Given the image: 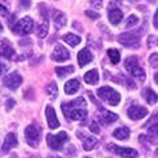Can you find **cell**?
I'll return each mask as SVG.
<instances>
[{
  "instance_id": "obj_1",
  "label": "cell",
  "mask_w": 158,
  "mask_h": 158,
  "mask_svg": "<svg viewBox=\"0 0 158 158\" xmlns=\"http://www.w3.org/2000/svg\"><path fill=\"white\" fill-rule=\"evenodd\" d=\"M62 111L64 117L70 121H82L86 119L87 111H86V101L83 97H79L73 102L62 105Z\"/></svg>"
},
{
  "instance_id": "obj_2",
  "label": "cell",
  "mask_w": 158,
  "mask_h": 158,
  "mask_svg": "<svg viewBox=\"0 0 158 158\" xmlns=\"http://www.w3.org/2000/svg\"><path fill=\"white\" fill-rule=\"evenodd\" d=\"M97 94H98V97L102 98L105 102H107V103L111 105V106H117L121 102L119 93H117L115 90L111 89V87H109V86H105V87L98 89Z\"/></svg>"
},
{
  "instance_id": "obj_3",
  "label": "cell",
  "mask_w": 158,
  "mask_h": 158,
  "mask_svg": "<svg viewBox=\"0 0 158 158\" xmlns=\"http://www.w3.org/2000/svg\"><path fill=\"white\" fill-rule=\"evenodd\" d=\"M125 67H126V70H127L135 79H138L139 82H143L145 81V71L142 70L139 66H138V59L135 56L126 58Z\"/></svg>"
},
{
  "instance_id": "obj_4",
  "label": "cell",
  "mask_w": 158,
  "mask_h": 158,
  "mask_svg": "<svg viewBox=\"0 0 158 158\" xmlns=\"http://www.w3.org/2000/svg\"><path fill=\"white\" fill-rule=\"evenodd\" d=\"M24 134H26V139H27V142H28V145L32 146V148H36L39 141H40L42 129L39 127L38 125L32 123V125H30V126L26 127Z\"/></svg>"
},
{
  "instance_id": "obj_5",
  "label": "cell",
  "mask_w": 158,
  "mask_h": 158,
  "mask_svg": "<svg viewBox=\"0 0 158 158\" xmlns=\"http://www.w3.org/2000/svg\"><path fill=\"white\" fill-rule=\"evenodd\" d=\"M67 139L69 135L64 131H60L59 134H47V143L52 150H62Z\"/></svg>"
},
{
  "instance_id": "obj_6",
  "label": "cell",
  "mask_w": 158,
  "mask_h": 158,
  "mask_svg": "<svg viewBox=\"0 0 158 158\" xmlns=\"http://www.w3.org/2000/svg\"><path fill=\"white\" fill-rule=\"evenodd\" d=\"M34 28V20L30 16L20 19L16 24L14 26V32L19 35H28Z\"/></svg>"
},
{
  "instance_id": "obj_7",
  "label": "cell",
  "mask_w": 158,
  "mask_h": 158,
  "mask_svg": "<svg viewBox=\"0 0 158 158\" xmlns=\"http://www.w3.org/2000/svg\"><path fill=\"white\" fill-rule=\"evenodd\" d=\"M118 42L126 47H131V48H137L139 47V36L133 32H125L118 36Z\"/></svg>"
},
{
  "instance_id": "obj_8",
  "label": "cell",
  "mask_w": 158,
  "mask_h": 158,
  "mask_svg": "<svg viewBox=\"0 0 158 158\" xmlns=\"http://www.w3.org/2000/svg\"><path fill=\"white\" fill-rule=\"evenodd\" d=\"M109 149L113 150L118 157H122V158H137L138 157L137 150L130 149V148H121V146H115L111 143V145H109Z\"/></svg>"
},
{
  "instance_id": "obj_9",
  "label": "cell",
  "mask_w": 158,
  "mask_h": 158,
  "mask_svg": "<svg viewBox=\"0 0 158 158\" xmlns=\"http://www.w3.org/2000/svg\"><path fill=\"white\" fill-rule=\"evenodd\" d=\"M148 109L146 107H142V106H137V105H133L131 107H129L127 110V115L130 119L133 121H138V119H142L148 115Z\"/></svg>"
},
{
  "instance_id": "obj_10",
  "label": "cell",
  "mask_w": 158,
  "mask_h": 158,
  "mask_svg": "<svg viewBox=\"0 0 158 158\" xmlns=\"http://www.w3.org/2000/svg\"><path fill=\"white\" fill-rule=\"evenodd\" d=\"M22 82H23V79H22L20 75H19L18 73H12V74L7 75V77L4 78L3 83H4L6 87H8L11 90H16L19 86L22 85Z\"/></svg>"
},
{
  "instance_id": "obj_11",
  "label": "cell",
  "mask_w": 158,
  "mask_h": 158,
  "mask_svg": "<svg viewBox=\"0 0 158 158\" xmlns=\"http://www.w3.org/2000/svg\"><path fill=\"white\" fill-rule=\"evenodd\" d=\"M69 58H70L69 50L64 48L62 44H56V47H55V50H54V52L51 54V59H52L54 62H64Z\"/></svg>"
},
{
  "instance_id": "obj_12",
  "label": "cell",
  "mask_w": 158,
  "mask_h": 158,
  "mask_svg": "<svg viewBox=\"0 0 158 158\" xmlns=\"http://www.w3.org/2000/svg\"><path fill=\"white\" fill-rule=\"evenodd\" d=\"M78 137L83 141V149L87 150V152L93 150L94 148H95V145H98V139L95 137H93V135H87V134H83V133L78 131Z\"/></svg>"
},
{
  "instance_id": "obj_13",
  "label": "cell",
  "mask_w": 158,
  "mask_h": 158,
  "mask_svg": "<svg viewBox=\"0 0 158 158\" xmlns=\"http://www.w3.org/2000/svg\"><path fill=\"white\" fill-rule=\"evenodd\" d=\"M18 145V138H16V134L14 133H10L7 134L6 139H4V143L2 146V152L3 153H8L11 149L15 148V146Z\"/></svg>"
},
{
  "instance_id": "obj_14",
  "label": "cell",
  "mask_w": 158,
  "mask_h": 158,
  "mask_svg": "<svg viewBox=\"0 0 158 158\" xmlns=\"http://www.w3.org/2000/svg\"><path fill=\"white\" fill-rule=\"evenodd\" d=\"M46 117H47L48 126L51 129H56L59 126V121L56 118V114H55V110L51 107V106H47V107H46Z\"/></svg>"
},
{
  "instance_id": "obj_15",
  "label": "cell",
  "mask_w": 158,
  "mask_h": 158,
  "mask_svg": "<svg viewBox=\"0 0 158 158\" xmlns=\"http://www.w3.org/2000/svg\"><path fill=\"white\" fill-rule=\"evenodd\" d=\"M93 60V54L90 52V50L83 48L82 51H79L78 54V63L81 67H85L86 64H89Z\"/></svg>"
},
{
  "instance_id": "obj_16",
  "label": "cell",
  "mask_w": 158,
  "mask_h": 158,
  "mask_svg": "<svg viewBox=\"0 0 158 158\" xmlns=\"http://www.w3.org/2000/svg\"><path fill=\"white\" fill-rule=\"evenodd\" d=\"M122 18H123V14H122V11L119 8H110V11H109V20H110L111 24H114V26L119 24Z\"/></svg>"
},
{
  "instance_id": "obj_17",
  "label": "cell",
  "mask_w": 158,
  "mask_h": 158,
  "mask_svg": "<svg viewBox=\"0 0 158 158\" xmlns=\"http://www.w3.org/2000/svg\"><path fill=\"white\" fill-rule=\"evenodd\" d=\"M99 119L102 123L105 125H109V123H113L118 119V115L115 113H111V111H107V110H102L101 111V115H99Z\"/></svg>"
},
{
  "instance_id": "obj_18",
  "label": "cell",
  "mask_w": 158,
  "mask_h": 158,
  "mask_svg": "<svg viewBox=\"0 0 158 158\" xmlns=\"http://www.w3.org/2000/svg\"><path fill=\"white\" fill-rule=\"evenodd\" d=\"M99 81V74H98V70H90L85 74V82L89 85H95Z\"/></svg>"
},
{
  "instance_id": "obj_19",
  "label": "cell",
  "mask_w": 158,
  "mask_h": 158,
  "mask_svg": "<svg viewBox=\"0 0 158 158\" xmlns=\"http://www.w3.org/2000/svg\"><path fill=\"white\" fill-rule=\"evenodd\" d=\"M79 90V82L78 79H70L69 82H66L64 85V91L66 94H69V95H71V94H75Z\"/></svg>"
},
{
  "instance_id": "obj_20",
  "label": "cell",
  "mask_w": 158,
  "mask_h": 158,
  "mask_svg": "<svg viewBox=\"0 0 158 158\" xmlns=\"http://www.w3.org/2000/svg\"><path fill=\"white\" fill-rule=\"evenodd\" d=\"M14 54H15V51H14L12 47L8 44V43H3V44L0 46V56H4L7 59H11L14 56Z\"/></svg>"
},
{
  "instance_id": "obj_21",
  "label": "cell",
  "mask_w": 158,
  "mask_h": 158,
  "mask_svg": "<svg viewBox=\"0 0 158 158\" xmlns=\"http://www.w3.org/2000/svg\"><path fill=\"white\" fill-rule=\"evenodd\" d=\"M63 40H64L66 43H69L70 46L75 47V46H78L79 43H81L82 39L79 38L78 35H74V34H66L64 36H63Z\"/></svg>"
},
{
  "instance_id": "obj_22",
  "label": "cell",
  "mask_w": 158,
  "mask_h": 158,
  "mask_svg": "<svg viewBox=\"0 0 158 158\" xmlns=\"http://www.w3.org/2000/svg\"><path fill=\"white\" fill-rule=\"evenodd\" d=\"M66 16L63 15L62 12H59V11H55L54 12V23L55 26L58 27V28H60V27H63L66 24Z\"/></svg>"
},
{
  "instance_id": "obj_23",
  "label": "cell",
  "mask_w": 158,
  "mask_h": 158,
  "mask_svg": "<svg viewBox=\"0 0 158 158\" xmlns=\"http://www.w3.org/2000/svg\"><path fill=\"white\" fill-rule=\"evenodd\" d=\"M143 95H145L146 101H148L150 105H154V103H157V102H158V95L153 91L152 89H146L143 91Z\"/></svg>"
},
{
  "instance_id": "obj_24",
  "label": "cell",
  "mask_w": 158,
  "mask_h": 158,
  "mask_svg": "<svg viewBox=\"0 0 158 158\" xmlns=\"http://www.w3.org/2000/svg\"><path fill=\"white\" fill-rule=\"evenodd\" d=\"M55 73H56L58 77L60 78H64L66 75L69 74H73L74 73V67L73 66H66V67H56L55 69Z\"/></svg>"
},
{
  "instance_id": "obj_25",
  "label": "cell",
  "mask_w": 158,
  "mask_h": 158,
  "mask_svg": "<svg viewBox=\"0 0 158 158\" xmlns=\"http://www.w3.org/2000/svg\"><path fill=\"white\" fill-rule=\"evenodd\" d=\"M36 32H38L39 38H44L47 35V32H48V20H47V19H44V22L40 23V24L38 26Z\"/></svg>"
},
{
  "instance_id": "obj_26",
  "label": "cell",
  "mask_w": 158,
  "mask_h": 158,
  "mask_svg": "<svg viewBox=\"0 0 158 158\" xmlns=\"http://www.w3.org/2000/svg\"><path fill=\"white\" fill-rule=\"evenodd\" d=\"M129 134H130V130L127 127H119L114 131V137L117 139H126L129 137Z\"/></svg>"
},
{
  "instance_id": "obj_27",
  "label": "cell",
  "mask_w": 158,
  "mask_h": 158,
  "mask_svg": "<svg viewBox=\"0 0 158 158\" xmlns=\"http://www.w3.org/2000/svg\"><path fill=\"white\" fill-rule=\"evenodd\" d=\"M107 55H109V58H110V60H111L113 64H117V63L119 62V59H121V54L118 52L117 50H114V48L107 50Z\"/></svg>"
},
{
  "instance_id": "obj_28",
  "label": "cell",
  "mask_w": 158,
  "mask_h": 158,
  "mask_svg": "<svg viewBox=\"0 0 158 158\" xmlns=\"http://www.w3.org/2000/svg\"><path fill=\"white\" fill-rule=\"evenodd\" d=\"M47 94H48L50 97H56V94H58V86L55 82H51V83L47 86Z\"/></svg>"
},
{
  "instance_id": "obj_29",
  "label": "cell",
  "mask_w": 158,
  "mask_h": 158,
  "mask_svg": "<svg viewBox=\"0 0 158 158\" xmlns=\"http://www.w3.org/2000/svg\"><path fill=\"white\" fill-rule=\"evenodd\" d=\"M138 22H139V19H138L135 15H130L127 18V20H126V28H130V27L138 24Z\"/></svg>"
},
{
  "instance_id": "obj_30",
  "label": "cell",
  "mask_w": 158,
  "mask_h": 158,
  "mask_svg": "<svg viewBox=\"0 0 158 158\" xmlns=\"http://www.w3.org/2000/svg\"><path fill=\"white\" fill-rule=\"evenodd\" d=\"M149 62H150V64H152L153 67H156V69H158V54H153V55H150Z\"/></svg>"
},
{
  "instance_id": "obj_31",
  "label": "cell",
  "mask_w": 158,
  "mask_h": 158,
  "mask_svg": "<svg viewBox=\"0 0 158 158\" xmlns=\"http://www.w3.org/2000/svg\"><path fill=\"white\" fill-rule=\"evenodd\" d=\"M90 130H91L93 133H95V134L99 133V126H98L97 122H93V123L90 125Z\"/></svg>"
},
{
  "instance_id": "obj_32",
  "label": "cell",
  "mask_w": 158,
  "mask_h": 158,
  "mask_svg": "<svg viewBox=\"0 0 158 158\" xmlns=\"http://www.w3.org/2000/svg\"><path fill=\"white\" fill-rule=\"evenodd\" d=\"M149 133H150V134H156V135H158V123L150 126V127H149Z\"/></svg>"
},
{
  "instance_id": "obj_33",
  "label": "cell",
  "mask_w": 158,
  "mask_h": 158,
  "mask_svg": "<svg viewBox=\"0 0 158 158\" xmlns=\"http://www.w3.org/2000/svg\"><path fill=\"white\" fill-rule=\"evenodd\" d=\"M90 3H91V6H94L95 8H101L103 0H90Z\"/></svg>"
},
{
  "instance_id": "obj_34",
  "label": "cell",
  "mask_w": 158,
  "mask_h": 158,
  "mask_svg": "<svg viewBox=\"0 0 158 158\" xmlns=\"http://www.w3.org/2000/svg\"><path fill=\"white\" fill-rule=\"evenodd\" d=\"M86 15H87V16H90L91 19H98V18H99V14H98V12H94V11H86Z\"/></svg>"
},
{
  "instance_id": "obj_35",
  "label": "cell",
  "mask_w": 158,
  "mask_h": 158,
  "mask_svg": "<svg viewBox=\"0 0 158 158\" xmlns=\"http://www.w3.org/2000/svg\"><path fill=\"white\" fill-rule=\"evenodd\" d=\"M20 4L24 7V8H28L31 6V0H20Z\"/></svg>"
},
{
  "instance_id": "obj_36",
  "label": "cell",
  "mask_w": 158,
  "mask_h": 158,
  "mask_svg": "<svg viewBox=\"0 0 158 158\" xmlns=\"http://www.w3.org/2000/svg\"><path fill=\"white\" fill-rule=\"evenodd\" d=\"M6 70H7V66H6V64H3V63H0V75L4 74V73H6Z\"/></svg>"
},
{
  "instance_id": "obj_37",
  "label": "cell",
  "mask_w": 158,
  "mask_h": 158,
  "mask_svg": "<svg viewBox=\"0 0 158 158\" xmlns=\"http://www.w3.org/2000/svg\"><path fill=\"white\" fill-rule=\"evenodd\" d=\"M14 103H15V101H14V99H8V101H7V109L10 110V109L14 106Z\"/></svg>"
},
{
  "instance_id": "obj_38",
  "label": "cell",
  "mask_w": 158,
  "mask_h": 158,
  "mask_svg": "<svg viewBox=\"0 0 158 158\" xmlns=\"http://www.w3.org/2000/svg\"><path fill=\"white\" fill-rule=\"evenodd\" d=\"M154 26L158 28V10L156 11V15H154Z\"/></svg>"
},
{
  "instance_id": "obj_39",
  "label": "cell",
  "mask_w": 158,
  "mask_h": 158,
  "mask_svg": "<svg viewBox=\"0 0 158 158\" xmlns=\"http://www.w3.org/2000/svg\"><path fill=\"white\" fill-rule=\"evenodd\" d=\"M0 14H3V15L7 14V8H6L4 6H0Z\"/></svg>"
},
{
  "instance_id": "obj_40",
  "label": "cell",
  "mask_w": 158,
  "mask_h": 158,
  "mask_svg": "<svg viewBox=\"0 0 158 158\" xmlns=\"http://www.w3.org/2000/svg\"><path fill=\"white\" fill-rule=\"evenodd\" d=\"M154 79H156V82H157V85H158V73L154 75Z\"/></svg>"
},
{
  "instance_id": "obj_41",
  "label": "cell",
  "mask_w": 158,
  "mask_h": 158,
  "mask_svg": "<svg viewBox=\"0 0 158 158\" xmlns=\"http://www.w3.org/2000/svg\"><path fill=\"white\" fill-rule=\"evenodd\" d=\"M2 30H3V26H2V23H0V32H2Z\"/></svg>"
},
{
  "instance_id": "obj_42",
  "label": "cell",
  "mask_w": 158,
  "mask_h": 158,
  "mask_svg": "<svg viewBox=\"0 0 158 158\" xmlns=\"http://www.w3.org/2000/svg\"><path fill=\"white\" fill-rule=\"evenodd\" d=\"M48 158H60V157H54V156H51V157H48Z\"/></svg>"
},
{
  "instance_id": "obj_43",
  "label": "cell",
  "mask_w": 158,
  "mask_h": 158,
  "mask_svg": "<svg viewBox=\"0 0 158 158\" xmlns=\"http://www.w3.org/2000/svg\"><path fill=\"white\" fill-rule=\"evenodd\" d=\"M152 2H157V0H152Z\"/></svg>"
},
{
  "instance_id": "obj_44",
  "label": "cell",
  "mask_w": 158,
  "mask_h": 158,
  "mask_svg": "<svg viewBox=\"0 0 158 158\" xmlns=\"http://www.w3.org/2000/svg\"><path fill=\"white\" fill-rule=\"evenodd\" d=\"M85 158H90V157H85Z\"/></svg>"
},
{
  "instance_id": "obj_45",
  "label": "cell",
  "mask_w": 158,
  "mask_h": 158,
  "mask_svg": "<svg viewBox=\"0 0 158 158\" xmlns=\"http://www.w3.org/2000/svg\"><path fill=\"white\" fill-rule=\"evenodd\" d=\"M131 2H135V0H131Z\"/></svg>"
},
{
  "instance_id": "obj_46",
  "label": "cell",
  "mask_w": 158,
  "mask_h": 158,
  "mask_svg": "<svg viewBox=\"0 0 158 158\" xmlns=\"http://www.w3.org/2000/svg\"><path fill=\"white\" fill-rule=\"evenodd\" d=\"M157 154H158V150H157Z\"/></svg>"
}]
</instances>
